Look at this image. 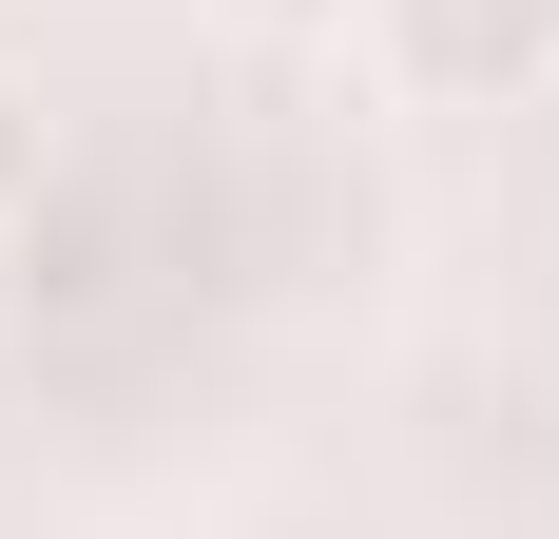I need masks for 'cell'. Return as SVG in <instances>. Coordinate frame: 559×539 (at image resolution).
I'll use <instances>...</instances> for the list:
<instances>
[{"mask_svg": "<svg viewBox=\"0 0 559 539\" xmlns=\"http://www.w3.org/2000/svg\"><path fill=\"white\" fill-rule=\"evenodd\" d=\"M386 39L425 97H521V77H559V0H386Z\"/></svg>", "mask_w": 559, "mask_h": 539, "instance_id": "obj_1", "label": "cell"}, {"mask_svg": "<svg viewBox=\"0 0 559 539\" xmlns=\"http://www.w3.org/2000/svg\"><path fill=\"white\" fill-rule=\"evenodd\" d=\"M20 193H39V97L0 77V213H20Z\"/></svg>", "mask_w": 559, "mask_h": 539, "instance_id": "obj_2", "label": "cell"}]
</instances>
